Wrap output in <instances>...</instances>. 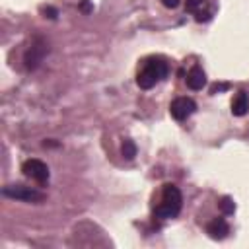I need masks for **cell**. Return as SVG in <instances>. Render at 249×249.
<instances>
[{
    "instance_id": "obj_12",
    "label": "cell",
    "mask_w": 249,
    "mask_h": 249,
    "mask_svg": "<svg viewBox=\"0 0 249 249\" xmlns=\"http://www.w3.org/2000/svg\"><path fill=\"white\" fill-rule=\"evenodd\" d=\"M228 88H230V84H214L212 89H210V93H218V91H224Z\"/></svg>"
},
{
    "instance_id": "obj_16",
    "label": "cell",
    "mask_w": 249,
    "mask_h": 249,
    "mask_svg": "<svg viewBox=\"0 0 249 249\" xmlns=\"http://www.w3.org/2000/svg\"><path fill=\"white\" fill-rule=\"evenodd\" d=\"M80 10H82V12H86V14H88V12H91V10H93V6H91V4H89V2H88V0H84V2H82V4H80Z\"/></svg>"
},
{
    "instance_id": "obj_3",
    "label": "cell",
    "mask_w": 249,
    "mask_h": 249,
    "mask_svg": "<svg viewBox=\"0 0 249 249\" xmlns=\"http://www.w3.org/2000/svg\"><path fill=\"white\" fill-rule=\"evenodd\" d=\"M4 196L16 198V200H25V202H41L45 198V195L33 187H25V185H6L2 189Z\"/></svg>"
},
{
    "instance_id": "obj_13",
    "label": "cell",
    "mask_w": 249,
    "mask_h": 249,
    "mask_svg": "<svg viewBox=\"0 0 249 249\" xmlns=\"http://www.w3.org/2000/svg\"><path fill=\"white\" fill-rule=\"evenodd\" d=\"M208 19H210V14L208 12H200V10L196 12V21H208Z\"/></svg>"
},
{
    "instance_id": "obj_7",
    "label": "cell",
    "mask_w": 249,
    "mask_h": 249,
    "mask_svg": "<svg viewBox=\"0 0 249 249\" xmlns=\"http://www.w3.org/2000/svg\"><path fill=\"white\" fill-rule=\"evenodd\" d=\"M206 231H208V235L214 237V239H224V237L230 233V226H228L222 218H216V220H212V222L206 226Z\"/></svg>"
},
{
    "instance_id": "obj_2",
    "label": "cell",
    "mask_w": 249,
    "mask_h": 249,
    "mask_svg": "<svg viewBox=\"0 0 249 249\" xmlns=\"http://www.w3.org/2000/svg\"><path fill=\"white\" fill-rule=\"evenodd\" d=\"M181 202H183V198H181V191L175 187V185H171V183H167V185H163V191H161V202L156 206V218H161V220H167V218H175L177 214H179V210H181Z\"/></svg>"
},
{
    "instance_id": "obj_5",
    "label": "cell",
    "mask_w": 249,
    "mask_h": 249,
    "mask_svg": "<svg viewBox=\"0 0 249 249\" xmlns=\"http://www.w3.org/2000/svg\"><path fill=\"white\" fill-rule=\"evenodd\" d=\"M195 109H196V103H195L191 97H177V99L171 103V107H169L171 117H173L175 121H185L187 117H191V115L195 113Z\"/></svg>"
},
{
    "instance_id": "obj_9",
    "label": "cell",
    "mask_w": 249,
    "mask_h": 249,
    "mask_svg": "<svg viewBox=\"0 0 249 249\" xmlns=\"http://www.w3.org/2000/svg\"><path fill=\"white\" fill-rule=\"evenodd\" d=\"M218 208H220L222 214L230 216V214L235 212V202H233V198H230V196H222L220 202H218Z\"/></svg>"
},
{
    "instance_id": "obj_11",
    "label": "cell",
    "mask_w": 249,
    "mask_h": 249,
    "mask_svg": "<svg viewBox=\"0 0 249 249\" xmlns=\"http://www.w3.org/2000/svg\"><path fill=\"white\" fill-rule=\"evenodd\" d=\"M202 4H204V0H185V10L191 14H196L202 8Z\"/></svg>"
},
{
    "instance_id": "obj_10",
    "label": "cell",
    "mask_w": 249,
    "mask_h": 249,
    "mask_svg": "<svg viewBox=\"0 0 249 249\" xmlns=\"http://www.w3.org/2000/svg\"><path fill=\"white\" fill-rule=\"evenodd\" d=\"M123 156H124L126 160H132V158L136 156V146H134V142L128 140V138L123 142Z\"/></svg>"
},
{
    "instance_id": "obj_4",
    "label": "cell",
    "mask_w": 249,
    "mask_h": 249,
    "mask_svg": "<svg viewBox=\"0 0 249 249\" xmlns=\"http://www.w3.org/2000/svg\"><path fill=\"white\" fill-rule=\"evenodd\" d=\"M21 171H23L25 177H29V179H33V181H37V183H41V185H45V183L49 181V175H51L47 163L41 161V160H35V158L23 161Z\"/></svg>"
},
{
    "instance_id": "obj_1",
    "label": "cell",
    "mask_w": 249,
    "mask_h": 249,
    "mask_svg": "<svg viewBox=\"0 0 249 249\" xmlns=\"http://www.w3.org/2000/svg\"><path fill=\"white\" fill-rule=\"evenodd\" d=\"M165 76H167V62L163 58H160V56H152V58L146 60L144 68L138 72L136 84L142 89H150V88L156 86V82L163 80Z\"/></svg>"
},
{
    "instance_id": "obj_8",
    "label": "cell",
    "mask_w": 249,
    "mask_h": 249,
    "mask_svg": "<svg viewBox=\"0 0 249 249\" xmlns=\"http://www.w3.org/2000/svg\"><path fill=\"white\" fill-rule=\"evenodd\" d=\"M204 84H206V74L202 72V68H198V66L191 68V72L187 74V86L191 89H202Z\"/></svg>"
},
{
    "instance_id": "obj_14",
    "label": "cell",
    "mask_w": 249,
    "mask_h": 249,
    "mask_svg": "<svg viewBox=\"0 0 249 249\" xmlns=\"http://www.w3.org/2000/svg\"><path fill=\"white\" fill-rule=\"evenodd\" d=\"M43 14H45V18H56V10L54 8H43Z\"/></svg>"
},
{
    "instance_id": "obj_6",
    "label": "cell",
    "mask_w": 249,
    "mask_h": 249,
    "mask_svg": "<svg viewBox=\"0 0 249 249\" xmlns=\"http://www.w3.org/2000/svg\"><path fill=\"white\" fill-rule=\"evenodd\" d=\"M247 109H249V97H247V91L239 89V91L235 93L233 101H231V113H233L235 117H243V115L247 113Z\"/></svg>"
},
{
    "instance_id": "obj_15",
    "label": "cell",
    "mask_w": 249,
    "mask_h": 249,
    "mask_svg": "<svg viewBox=\"0 0 249 249\" xmlns=\"http://www.w3.org/2000/svg\"><path fill=\"white\" fill-rule=\"evenodd\" d=\"M179 2H181V0H161V4H163L165 8H177Z\"/></svg>"
}]
</instances>
